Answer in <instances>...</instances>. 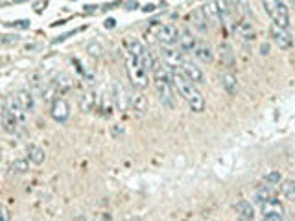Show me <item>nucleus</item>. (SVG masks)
Returning a JSON list of instances; mask_svg holds the SVG:
<instances>
[{"instance_id": "nucleus-5", "label": "nucleus", "mask_w": 295, "mask_h": 221, "mask_svg": "<svg viewBox=\"0 0 295 221\" xmlns=\"http://www.w3.org/2000/svg\"><path fill=\"white\" fill-rule=\"evenodd\" d=\"M269 37H271L273 45L281 50H290L293 46V37L290 35L288 28H282V26H277V24H271L269 28Z\"/></svg>"}, {"instance_id": "nucleus-7", "label": "nucleus", "mask_w": 295, "mask_h": 221, "mask_svg": "<svg viewBox=\"0 0 295 221\" xmlns=\"http://www.w3.org/2000/svg\"><path fill=\"white\" fill-rule=\"evenodd\" d=\"M153 85H155L157 92H159V98H161L162 105H166L168 109H174L175 107V96H174V85L172 81H166V79H153Z\"/></svg>"}, {"instance_id": "nucleus-19", "label": "nucleus", "mask_w": 295, "mask_h": 221, "mask_svg": "<svg viewBox=\"0 0 295 221\" xmlns=\"http://www.w3.org/2000/svg\"><path fill=\"white\" fill-rule=\"evenodd\" d=\"M190 23H192V26L196 28L199 33L208 32V18L207 15L203 13V9H196V11L190 13Z\"/></svg>"}, {"instance_id": "nucleus-10", "label": "nucleus", "mask_w": 295, "mask_h": 221, "mask_svg": "<svg viewBox=\"0 0 295 221\" xmlns=\"http://www.w3.org/2000/svg\"><path fill=\"white\" fill-rule=\"evenodd\" d=\"M157 39H159V42H162V45L172 46L179 39V30H177V26H174V24H164V26L159 28Z\"/></svg>"}, {"instance_id": "nucleus-31", "label": "nucleus", "mask_w": 295, "mask_h": 221, "mask_svg": "<svg viewBox=\"0 0 295 221\" xmlns=\"http://www.w3.org/2000/svg\"><path fill=\"white\" fill-rule=\"evenodd\" d=\"M266 183H269V184H281L282 183V175H281V171H277V170H271L269 173H266Z\"/></svg>"}, {"instance_id": "nucleus-27", "label": "nucleus", "mask_w": 295, "mask_h": 221, "mask_svg": "<svg viewBox=\"0 0 295 221\" xmlns=\"http://www.w3.org/2000/svg\"><path fill=\"white\" fill-rule=\"evenodd\" d=\"M273 197V190H271V184H262V186H258L257 192H255V199H257L258 203H264L267 201V199Z\"/></svg>"}, {"instance_id": "nucleus-35", "label": "nucleus", "mask_w": 295, "mask_h": 221, "mask_svg": "<svg viewBox=\"0 0 295 221\" xmlns=\"http://www.w3.org/2000/svg\"><path fill=\"white\" fill-rule=\"evenodd\" d=\"M2 219H6V221L9 219V212H8V208H6V207H2Z\"/></svg>"}, {"instance_id": "nucleus-33", "label": "nucleus", "mask_w": 295, "mask_h": 221, "mask_svg": "<svg viewBox=\"0 0 295 221\" xmlns=\"http://www.w3.org/2000/svg\"><path fill=\"white\" fill-rule=\"evenodd\" d=\"M87 52L91 55H94V57H101V46H98V45H89Z\"/></svg>"}, {"instance_id": "nucleus-21", "label": "nucleus", "mask_w": 295, "mask_h": 221, "mask_svg": "<svg viewBox=\"0 0 295 221\" xmlns=\"http://www.w3.org/2000/svg\"><path fill=\"white\" fill-rule=\"evenodd\" d=\"M15 98L18 100V103L28 110V113H32L33 107H35V100H33V92L28 91V89H20V91L15 92Z\"/></svg>"}, {"instance_id": "nucleus-6", "label": "nucleus", "mask_w": 295, "mask_h": 221, "mask_svg": "<svg viewBox=\"0 0 295 221\" xmlns=\"http://www.w3.org/2000/svg\"><path fill=\"white\" fill-rule=\"evenodd\" d=\"M262 217L266 221H281L284 219V207H282L281 201H277V199H267V201L262 203Z\"/></svg>"}, {"instance_id": "nucleus-26", "label": "nucleus", "mask_w": 295, "mask_h": 221, "mask_svg": "<svg viewBox=\"0 0 295 221\" xmlns=\"http://www.w3.org/2000/svg\"><path fill=\"white\" fill-rule=\"evenodd\" d=\"M9 170L15 175L26 173V171L30 170V159H15V161H11V164H9Z\"/></svg>"}, {"instance_id": "nucleus-13", "label": "nucleus", "mask_w": 295, "mask_h": 221, "mask_svg": "<svg viewBox=\"0 0 295 221\" xmlns=\"http://www.w3.org/2000/svg\"><path fill=\"white\" fill-rule=\"evenodd\" d=\"M196 46H198V39H196V35H194L190 30H183V32H179L177 48H181L184 54H188V52L196 50Z\"/></svg>"}, {"instance_id": "nucleus-12", "label": "nucleus", "mask_w": 295, "mask_h": 221, "mask_svg": "<svg viewBox=\"0 0 295 221\" xmlns=\"http://www.w3.org/2000/svg\"><path fill=\"white\" fill-rule=\"evenodd\" d=\"M181 72H183L190 81L196 83V85H201V83L205 81V74H203V70L199 69L196 63H192V61L184 59V63L181 64Z\"/></svg>"}, {"instance_id": "nucleus-2", "label": "nucleus", "mask_w": 295, "mask_h": 221, "mask_svg": "<svg viewBox=\"0 0 295 221\" xmlns=\"http://www.w3.org/2000/svg\"><path fill=\"white\" fill-rule=\"evenodd\" d=\"M262 8L267 13V17L273 20V24L282 28L290 26V11L282 0H262Z\"/></svg>"}, {"instance_id": "nucleus-17", "label": "nucleus", "mask_w": 295, "mask_h": 221, "mask_svg": "<svg viewBox=\"0 0 295 221\" xmlns=\"http://www.w3.org/2000/svg\"><path fill=\"white\" fill-rule=\"evenodd\" d=\"M235 30L238 37H242L244 41H255L257 39V30H255L253 23H249V20H240L235 26Z\"/></svg>"}, {"instance_id": "nucleus-18", "label": "nucleus", "mask_w": 295, "mask_h": 221, "mask_svg": "<svg viewBox=\"0 0 295 221\" xmlns=\"http://www.w3.org/2000/svg\"><path fill=\"white\" fill-rule=\"evenodd\" d=\"M18 124H20V122H18V120L11 115V110L4 105V109H2V129H4L8 135H13L17 133Z\"/></svg>"}, {"instance_id": "nucleus-16", "label": "nucleus", "mask_w": 295, "mask_h": 221, "mask_svg": "<svg viewBox=\"0 0 295 221\" xmlns=\"http://www.w3.org/2000/svg\"><path fill=\"white\" fill-rule=\"evenodd\" d=\"M235 212L240 219H245V221L255 219V208L247 199H240V201L235 205Z\"/></svg>"}, {"instance_id": "nucleus-9", "label": "nucleus", "mask_w": 295, "mask_h": 221, "mask_svg": "<svg viewBox=\"0 0 295 221\" xmlns=\"http://www.w3.org/2000/svg\"><path fill=\"white\" fill-rule=\"evenodd\" d=\"M111 91H113V103H115V107L120 110V113H125V110H129V105H131V96H128V92H125V89L120 85L118 81H113V85H111Z\"/></svg>"}, {"instance_id": "nucleus-22", "label": "nucleus", "mask_w": 295, "mask_h": 221, "mask_svg": "<svg viewBox=\"0 0 295 221\" xmlns=\"http://www.w3.org/2000/svg\"><path fill=\"white\" fill-rule=\"evenodd\" d=\"M26 155H28V159H30V162H32V164H35V166H41L43 162L46 161L45 149H43L41 146H35V144H30V146H28Z\"/></svg>"}, {"instance_id": "nucleus-4", "label": "nucleus", "mask_w": 295, "mask_h": 221, "mask_svg": "<svg viewBox=\"0 0 295 221\" xmlns=\"http://www.w3.org/2000/svg\"><path fill=\"white\" fill-rule=\"evenodd\" d=\"M128 55H131L133 59H137L138 63L142 64L144 69L148 70V72H152L155 59H153L152 54H150V50H148L146 46H144L140 41H129L128 42Z\"/></svg>"}, {"instance_id": "nucleus-15", "label": "nucleus", "mask_w": 295, "mask_h": 221, "mask_svg": "<svg viewBox=\"0 0 295 221\" xmlns=\"http://www.w3.org/2000/svg\"><path fill=\"white\" fill-rule=\"evenodd\" d=\"M129 109L133 110V115L137 118H142V116L148 115V109H150V103H148L146 96L142 94H137V96H131V105Z\"/></svg>"}, {"instance_id": "nucleus-25", "label": "nucleus", "mask_w": 295, "mask_h": 221, "mask_svg": "<svg viewBox=\"0 0 295 221\" xmlns=\"http://www.w3.org/2000/svg\"><path fill=\"white\" fill-rule=\"evenodd\" d=\"M194 54L201 63H212V59H214V52H212V48L208 45H198Z\"/></svg>"}, {"instance_id": "nucleus-23", "label": "nucleus", "mask_w": 295, "mask_h": 221, "mask_svg": "<svg viewBox=\"0 0 295 221\" xmlns=\"http://www.w3.org/2000/svg\"><path fill=\"white\" fill-rule=\"evenodd\" d=\"M203 13L207 15V18L210 23H220L221 20V13H220V8H218V2L216 0H208L207 4H203Z\"/></svg>"}, {"instance_id": "nucleus-14", "label": "nucleus", "mask_w": 295, "mask_h": 221, "mask_svg": "<svg viewBox=\"0 0 295 221\" xmlns=\"http://www.w3.org/2000/svg\"><path fill=\"white\" fill-rule=\"evenodd\" d=\"M96 101H98V98H96V94H94V92L85 91V92H81V94H79L78 107H79V110H81V113H92V110L96 109Z\"/></svg>"}, {"instance_id": "nucleus-34", "label": "nucleus", "mask_w": 295, "mask_h": 221, "mask_svg": "<svg viewBox=\"0 0 295 221\" xmlns=\"http://www.w3.org/2000/svg\"><path fill=\"white\" fill-rule=\"evenodd\" d=\"M260 54H262V55H267V54H269V46H267V45H262V46H260Z\"/></svg>"}, {"instance_id": "nucleus-30", "label": "nucleus", "mask_w": 295, "mask_h": 221, "mask_svg": "<svg viewBox=\"0 0 295 221\" xmlns=\"http://www.w3.org/2000/svg\"><path fill=\"white\" fill-rule=\"evenodd\" d=\"M54 85H55V89H59L61 92L70 91V89H72V81H70L69 76H59L57 81H54Z\"/></svg>"}, {"instance_id": "nucleus-24", "label": "nucleus", "mask_w": 295, "mask_h": 221, "mask_svg": "<svg viewBox=\"0 0 295 221\" xmlns=\"http://www.w3.org/2000/svg\"><path fill=\"white\" fill-rule=\"evenodd\" d=\"M221 87H223V91H225L229 96H236V92H238V79H236V76H233V74H223V76H221Z\"/></svg>"}, {"instance_id": "nucleus-32", "label": "nucleus", "mask_w": 295, "mask_h": 221, "mask_svg": "<svg viewBox=\"0 0 295 221\" xmlns=\"http://www.w3.org/2000/svg\"><path fill=\"white\" fill-rule=\"evenodd\" d=\"M218 2V8H220V13H221V20H225L227 17L230 15V6L227 0H216Z\"/></svg>"}, {"instance_id": "nucleus-3", "label": "nucleus", "mask_w": 295, "mask_h": 221, "mask_svg": "<svg viewBox=\"0 0 295 221\" xmlns=\"http://www.w3.org/2000/svg\"><path fill=\"white\" fill-rule=\"evenodd\" d=\"M125 69H128V76L131 85L137 89H146L148 87V70L144 69L142 64L138 63L137 59H133L131 55H128V61H125Z\"/></svg>"}, {"instance_id": "nucleus-28", "label": "nucleus", "mask_w": 295, "mask_h": 221, "mask_svg": "<svg viewBox=\"0 0 295 221\" xmlns=\"http://www.w3.org/2000/svg\"><path fill=\"white\" fill-rule=\"evenodd\" d=\"M281 192L284 195V199L295 203V181H284L281 184Z\"/></svg>"}, {"instance_id": "nucleus-36", "label": "nucleus", "mask_w": 295, "mask_h": 221, "mask_svg": "<svg viewBox=\"0 0 295 221\" xmlns=\"http://www.w3.org/2000/svg\"><path fill=\"white\" fill-rule=\"evenodd\" d=\"M122 131H124V129H122V127H118V129H113V137H116V135H122Z\"/></svg>"}, {"instance_id": "nucleus-11", "label": "nucleus", "mask_w": 295, "mask_h": 221, "mask_svg": "<svg viewBox=\"0 0 295 221\" xmlns=\"http://www.w3.org/2000/svg\"><path fill=\"white\" fill-rule=\"evenodd\" d=\"M183 54L184 52L181 50V48H177V50H175V48H162L161 50L162 61H164L168 67H172V69H177V67L181 69V64L184 63Z\"/></svg>"}, {"instance_id": "nucleus-29", "label": "nucleus", "mask_w": 295, "mask_h": 221, "mask_svg": "<svg viewBox=\"0 0 295 221\" xmlns=\"http://www.w3.org/2000/svg\"><path fill=\"white\" fill-rule=\"evenodd\" d=\"M220 57L225 64H233V61H235V57H233V50H230L227 45L220 46Z\"/></svg>"}, {"instance_id": "nucleus-1", "label": "nucleus", "mask_w": 295, "mask_h": 221, "mask_svg": "<svg viewBox=\"0 0 295 221\" xmlns=\"http://www.w3.org/2000/svg\"><path fill=\"white\" fill-rule=\"evenodd\" d=\"M172 85H174L175 91L179 92V96L186 101V105L190 107L192 113H203L205 110V98H203V94L198 91L196 83L190 81L181 70L172 69Z\"/></svg>"}, {"instance_id": "nucleus-20", "label": "nucleus", "mask_w": 295, "mask_h": 221, "mask_svg": "<svg viewBox=\"0 0 295 221\" xmlns=\"http://www.w3.org/2000/svg\"><path fill=\"white\" fill-rule=\"evenodd\" d=\"M6 107H8V109L11 110V115H13L15 118H17L18 122H20V124H24V122H26L28 110L24 109V107L20 105V103H18V100L15 98V94H13L11 98H9L8 101H6Z\"/></svg>"}, {"instance_id": "nucleus-8", "label": "nucleus", "mask_w": 295, "mask_h": 221, "mask_svg": "<svg viewBox=\"0 0 295 221\" xmlns=\"http://www.w3.org/2000/svg\"><path fill=\"white\" fill-rule=\"evenodd\" d=\"M50 116L57 124H67L70 118V105L63 98H55L50 105Z\"/></svg>"}]
</instances>
